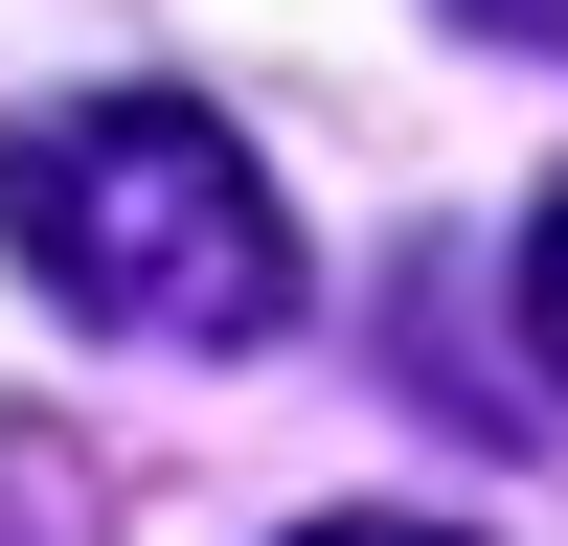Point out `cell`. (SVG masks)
Instances as JSON below:
<instances>
[{
  "label": "cell",
  "mask_w": 568,
  "mask_h": 546,
  "mask_svg": "<svg viewBox=\"0 0 568 546\" xmlns=\"http://www.w3.org/2000/svg\"><path fill=\"white\" fill-rule=\"evenodd\" d=\"M0 251L45 273V318L160 342V364H251L318 296L273 160L205 91H45V114H0Z\"/></svg>",
  "instance_id": "obj_1"
},
{
  "label": "cell",
  "mask_w": 568,
  "mask_h": 546,
  "mask_svg": "<svg viewBox=\"0 0 568 546\" xmlns=\"http://www.w3.org/2000/svg\"><path fill=\"white\" fill-rule=\"evenodd\" d=\"M500 296H524V364H546V387H568V182H546V205H524V251H500Z\"/></svg>",
  "instance_id": "obj_2"
},
{
  "label": "cell",
  "mask_w": 568,
  "mask_h": 546,
  "mask_svg": "<svg viewBox=\"0 0 568 546\" xmlns=\"http://www.w3.org/2000/svg\"><path fill=\"white\" fill-rule=\"evenodd\" d=\"M478 46H524V69H568V0H455Z\"/></svg>",
  "instance_id": "obj_3"
},
{
  "label": "cell",
  "mask_w": 568,
  "mask_h": 546,
  "mask_svg": "<svg viewBox=\"0 0 568 546\" xmlns=\"http://www.w3.org/2000/svg\"><path fill=\"white\" fill-rule=\"evenodd\" d=\"M296 546H478V524H296Z\"/></svg>",
  "instance_id": "obj_4"
}]
</instances>
